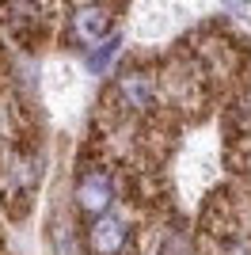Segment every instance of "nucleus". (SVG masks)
Returning a JSON list of instances; mask_svg holds the SVG:
<instances>
[{"label":"nucleus","mask_w":251,"mask_h":255,"mask_svg":"<svg viewBox=\"0 0 251 255\" xmlns=\"http://www.w3.org/2000/svg\"><path fill=\"white\" fill-rule=\"evenodd\" d=\"M76 202H80L84 213H92V217H103L115 202V187L107 179L103 171H84L80 183H76Z\"/></svg>","instance_id":"1"},{"label":"nucleus","mask_w":251,"mask_h":255,"mask_svg":"<svg viewBox=\"0 0 251 255\" xmlns=\"http://www.w3.org/2000/svg\"><path fill=\"white\" fill-rule=\"evenodd\" d=\"M73 34L84 46H99L111 38V15L103 8H80L73 15Z\"/></svg>","instance_id":"2"},{"label":"nucleus","mask_w":251,"mask_h":255,"mask_svg":"<svg viewBox=\"0 0 251 255\" xmlns=\"http://www.w3.org/2000/svg\"><path fill=\"white\" fill-rule=\"evenodd\" d=\"M88 240H92L95 255H118L126 248V225L118 221V217H99V221L92 225Z\"/></svg>","instance_id":"3"},{"label":"nucleus","mask_w":251,"mask_h":255,"mask_svg":"<svg viewBox=\"0 0 251 255\" xmlns=\"http://www.w3.org/2000/svg\"><path fill=\"white\" fill-rule=\"evenodd\" d=\"M115 53H118V38H107V42H99V50H92V53H88V65H92L95 73H103V69H107V61H111Z\"/></svg>","instance_id":"4"}]
</instances>
